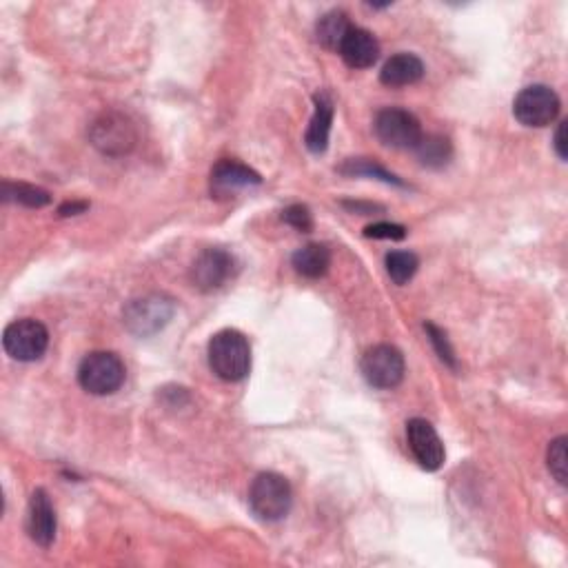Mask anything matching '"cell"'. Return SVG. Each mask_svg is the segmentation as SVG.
Wrapping results in <instances>:
<instances>
[{
    "label": "cell",
    "mask_w": 568,
    "mask_h": 568,
    "mask_svg": "<svg viewBox=\"0 0 568 568\" xmlns=\"http://www.w3.org/2000/svg\"><path fill=\"white\" fill-rule=\"evenodd\" d=\"M209 367L225 382L245 380L251 369V347L245 333L222 329L209 340Z\"/></svg>",
    "instance_id": "6da1fadb"
},
{
    "label": "cell",
    "mask_w": 568,
    "mask_h": 568,
    "mask_svg": "<svg viewBox=\"0 0 568 568\" xmlns=\"http://www.w3.org/2000/svg\"><path fill=\"white\" fill-rule=\"evenodd\" d=\"M293 491L287 478L280 473H260L249 489V506L262 522H280L289 515Z\"/></svg>",
    "instance_id": "7a4b0ae2"
},
{
    "label": "cell",
    "mask_w": 568,
    "mask_h": 568,
    "mask_svg": "<svg viewBox=\"0 0 568 568\" xmlns=\"http://www.w3.org/2000/svg\"><path fill=\"white\" fill-rule=\"evenodd\" d=\"M127 371L123 360L111 351H94L78 367V382L91 395H111L125 384Z\"/></svg>",
    "instance_id": "3957f363"
},
{
    "label": "cell",
    "mask_w": 568,
    "mask_h": 568,
    "mask_svg": "<svg viewBox=\"0 0 568 568\" xmlns=\"http://www.w3.org/2000/svg\"><path fill=\"white\" fill-rule=\"evenodd\" d=\"M176 313V302L165 293H151V296L131 300L125 307L127 329L140 338H149L165 329Z\"/></svg>",
    "instance_id": "277c9868"
},
{
    "label": "cell",
    "mask_w": 568,
    "mask_h": 568,
    "mask_svg": "<svg viewBox=\"0 0 568 568\" xmlns=\"http://www.w3.org/2000/svg\"><path fill=\"white\" fill-rule=\"evenodd\" d=\"M5 353L18 362H36L45 355L49 347V331L43 322L34 318H23L7 324L3 333Z\"/></svg>",
    "instance_id": "5b68a950"
},
{
    "label": "cell",
    "mask_w": 568,
    "mask_h": 568,
    "mask_svg": "<svg viewBox=\"0 0 568 568\" xmlns=\"http://www.w3.org/2000/svg\"><path fill=\"white\" fill-rule=\"evenodd\" d=\"M360 369L373 389L389 391L404 380V355L391 344H375L362 355Z\"/></svg>",
    "instance_id": "8992f818"
},
{
    "label": "cell",
    "mask_w": 568,
    "mask_h": 568,
    "mask_svg": "<svg viewBox=\"0 0 568 568\" xmlns=\"http://www.w3.org/2000/svg\"><path fill=\"white\" fill-rule=\"evenodd\" d=\"M375 136L391 149H415L422 140L420 120L411 111L389 107L375 116Z\"/></svg>",
    "instance_id": "52a82bcc"
},
{
    "label": "cell",
    "mask_w": 568,
    "mask_h": 568,
    "mask_svg": "<svg viewBox=\"0 0 568 568\" xmlns=\"http://www.w3.org/2000/svg\"><path fill=\"white\" fill-rule=\"evenodd\" d=\"M560 114V98L546 85H531L517 94L513 116L524 127H546Z\"/></svg>",
    "instance_id": "ba28073f"
},
{
    "label": "cell",
    "mask_w": 568,
    "mask_h": 568,
    "mask_svg": "<svg viewBox=\"0 0 568 568\" xmlns=\"http://www.w3.org/2000/svg\"><path fill=\"white\" fill-rule=\"evenodd\" d=\"M89 140L100 154L125 156L136 145V129L131 120L120 114L100 116L89 131Z\"/></svg>",
    "instance_id": "9c48e42d"
},
{
    "label": "cell",
    "mask_w": 568,
    "mask_h": 568,
    "mask_svg": "<svg viewBox=\"0 0 568 568\" xmlns=\"http://www.w3.org/2000/svg\"><path fill=\"white\" fill-rule=\"evenodd\" d=\"M236 273V260L225 249H207L202 251L198 260L191 267V282L200 291H216L222 284L229 282Z\"/></svg>",
    "instance_id": "30bf717a"
},
{
    "label": "cell",
    "mask_w": 568,
    "mask_h": 568,
    "mask_svg": "<svg viewBox=\"0 0 568 568\" xmlns=\"http://www.w3.org/2000/svg\"><path fill=\"white\" fill-rule=\"evenodd\" d=\"M407 440L413 458L418 460L424 471H438L446 460L444 444L438 431L433 429L431 422L422 418H413L407 422Z\"/></svg>",
    "instance_id": "8fae6325"
},
{
    "label": "cell",
    "mask_w": 568,
    "mask_h": 568,
    "mask_svg": "<svg viewBox=\"0 0 568 568\" xmlns=\"http://www.w3.org/2000/svg\"><path fill=\"white\" fill-rule=\"evenodd\" d=\"M262 178L251 167L242 165L238 160H220L216 167L211 169V196L213 198H233L240 189H247L253 185H260Z\"/></svg>",
    "instance_id": "7c38bea8"
},
{
    "label": "cell",
    "mask_w": 568,
    "mask_h": 568,
    "mask_svg": "<svg viewBox=\"0 0 568 568\" xmlns=\"http://www.w3.org/2000/svg\"><path fill=\"white\" fill-rule=\"evenodd\" d=\"M56 511L54 504L49 500L45 489H36L29 497V509H27V533L43 549H49L56 540Z\"/></svg>",
    "instance_id": "4fadbf2b"
},
{
    "label": "cell",
    "mask_w": 568,
    "mask_h": 568,
    "mask_svg": "<svg viewBox=\"0 0 568 568\" xmlns=\"http://www.w3.org/2000/svg\"><path fill=\"white\" fill-rule=\"evenodd\" d=\"M338 54L351 69H367L380 58V43L367 29L351 27L342 40Z\"/></svg>",
    "instance_id": "5bb4252c"
},
{
    "label": "cell",
    "mask_w": 568,
    "mask_h": 568,
    "mask_svg": "<svg viewBox=\"0 0 568 568\" xmlns=\"http://www.w3.org/2000/svg\"><path fill=\"white\" fill-rule=\"evenodd\" d=\"M424 76V63L415 54H395L380 71V83L387 87H409Z\"/></svg>",
    "instance_id": "9a60e30c"
},
{
    "label": "cell",
    "mask_w": 568,
    "mask_h": 568,
    "mask_svg": "<svg viewBox=\"0 0 568 568\" xmlns=\"http://www.w3.org/2000/svg\"><path fill=\"white\" fill-rule=\"evenodd\" d=\"M331 125H333V103L327 94L316 96V111H313V118L307 129V136H304V145L311 151V154H324L329 147V136H331Z\"/></svg>",
    "instance_id": "2e32d148"
},
{
    "label": "cell",
    "mask_w": 568,
    "mask_h": 568,
    "mask_svg": "<svg viewBox=\"0 0 568 568\" xmlns=\"http://www.w3.org/2000/svg\"><path fill=\"white\" fill-rule=\"evenodd\" d=\"M291 262L293 269H296L302 278L318 280L331 267V251L324 245H318V242H311V245H304L293 253Z\"/></svg>",
    "instance_id": "e0dca14e"
},
{
    "label": "cell",
    "mask_w": 568,
    "mask_h": 568,
    "mask_svg": "<svg viewBox=\"0 0 568 568\" xmlns=\"http://www.w3.org/2000/svg\"><path fill=\"white\" fill-rule=\"evenodd\" d=\"M353 25L349 23V18L344 12H329V14H324L320 20H318V25H316V36L320 43L327 47V49H333V52H338L340 45H342V40L344 36L349 34V29Z\"/></svg>",
    "instance_id": "ac0fdd59"
},
{
    "label": "cell",
    "mask_w": 568,
    "mask_h": 568,
    "mask_svg": "<svg viewBox=\"0 0 568 568\" xmlns=\"http://www.w3.org/2000/svg\"><path fill=\"white\" fill-rule=\"evenodd\" d=\"M3 200L16 202V205L29 209H40L52 202V196H49V191L34 185H25V182H3Z\"/></svg>",
    "instance_id": "d6986e66"
},
{
    "label": "cell",
    "mask_w": 568,
    "mask_h": 568,
    "mask_svg": "<svg viewBox=\"0 0 568 568\" xmlns=\"http://www.w3.org/2000/svg\"><path fill=\"white\" fill-rule=\"evenodd\" d=\"M415 154H418L420 162L424 167H431V169H440L444 167L446 162L451 160V142L449 138L444 136H422V140L418 142V147L413 149Z\"/></svg>",
    "instance_id": "ffe728a7"
},
{
    "label": "cell",
    "mask_w": 568,
    "mask_h": 568,
    "mask_svg": "<svg viewBox=\"0 0 568 568\" xmlns=\"http://www.w3.org/2000/svg\"><path fill=\"white\" fill-rule=\"evenodd\" d=\"M340 174H344V176H369V178H378L382 182H387V185L407 187L398 176H393L391 171H387L382 165H378V162H375V160H367V158L347 160L340 167Z\"/></svg>",
    "instance_id": "44dd1931"
},
{
    "label": "cell",
    "mask_w": 568,
    "mask_h": 568,
    "mask_svg": "<svg viewBox=\"0 0 568 568\" xmlns=\"http://www.w3.org/2000/svg\"><path fill=\"white\" fill-rule=\"evenodd\" d=\"M420 260L411 251H391L387 256V273L395 284H407L418 273Z\"/></svg>",
    "instance_id": "7402d4cb"
},
{
    "label": "cell",
    "mask_w": 568,
    "mask_h": 568,
    "mask_svg": "<svg viewBox=\"0 0 568 568\" xmlns=\"http://www.w3.org/2000/svg\"><path fill=\"white\" fill-rule=\"evenodd\" d=\"M546 460H549V471L553 473V478L564 486L566 484V438L564 435L551 442Z\"/></svg>",
    "instance_id": "603a6c76"
},
{
    "label": "cell",
    "mask_w": 568,
    "mask_h": 568,
    "mask_svg": "<svg viewBox=\"0 0 568 568\" xmlns=\"http://www.w3.org/2000/svg\"><path fill=\"white\" fill-rule=\"evenodd\" d=\"M426 331H429V338H431V342H433L435 351H438L440 360H442L444 364H449L451 369L458 367V362H455V353H453V349H451L449 338H446V333H444L442 329L435 327V324H431V322L426 324Z\"/></svg>",
    "instance_id": "cb8c5ba5"
},
{
    "label": "cell",
    "mask_w": 568,
    "mask_h": 568,
    "mask_svg": "<svg viewBox=\"0 0 568 568\" xmlns=\"http://www.w3.org/2000/svg\"><path fill=\"white\" fill-rule=\"evenodd\" d=\"M282 220L287 222V225H291L293 229L304 231V233L313 229V216H311L309 207H304V205H291L284 209Z\"/></svg>",
    "instance_id": "d4e9b609"
},
{
    "label": "cell",
    "mask_w": 568,
    "mask_h": 568,
    "mask_svg": "<svg viewBox=\"0 0 568 568\" xmlns=\"http://www.w3.org/2000/svg\"><path fill=\"white\" fill-rule=\"evenodd\" d=\"M364 236L375 240H404L407 238V229L402 225H395V222H375V225L364 229Z\"/></svg>",
    "instance_id": "484cf974"
},
{
    "label": "cell",
    "mask_w": 568,
    "mask_h": 568,
    "mask_svg": "<svg viewBox=\"0 0 568 568\" xmlns=\"http://www.w3.org/2000/svg\"><path fill=\"white\" fill-rule=\"evenodd\" d=\"M555 151H557V156H560V160H566V156H568V151H566V123H560V127H557V131H555Z\"/></svg>",
    "instance_id": "4316f807"
},
{
    "label": "cell",
    "mask_w": 568,
    "mask_h": 568,
    "mask_svg": "<svg viewBox=\"0 0 568 568\" xmlns=\"http://www.w3.org/2000/svg\"><path fill=\"white\" fill-rule=\"evenodd\" d=\"M87 209H89V202H65V205L58 209V213L63 218H67V216H78V213H83Z\"/></svg>",
    "instance_id": "83f0119b"
}]
</instances>
